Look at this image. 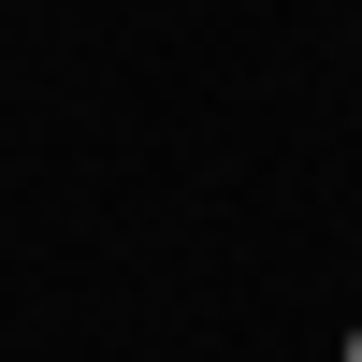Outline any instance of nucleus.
I'll list each match as a JSON object with an SVG mask.
<instances>
[{"label": "nucleus", "mask_w": 362, "mask_h": 362, "mask_svg": "<svg viewBox=\"0 0 362 362\" xmlns=\"http://www.w3.org/2000/svg\"><path fill=\"white\" fill-rule=\"evenodd\" d=\"M348 362H362V334H348Z\"/></svg>", "instance_id": "1"}]
</instances>
